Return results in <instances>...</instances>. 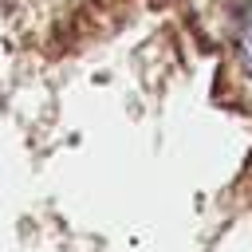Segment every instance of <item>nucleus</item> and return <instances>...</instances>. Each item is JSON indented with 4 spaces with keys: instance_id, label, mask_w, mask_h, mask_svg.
<instances>
[{
    "instance_id": "nucleus-1",
    "label": "nucleus",
    "mask_w": 252,
    "mask_h": 252,
    "mask_svg": "<svg viewBox=\"0 0 252 252\" xmlns=\"http://www.w3.org/2000/svg\"><path fill=\"white\" fill-rule=\"evenodd\" d=\"M236 55H240V67H244V75L252 79V8L244 12L240 35H236Z\"/></svg>"
}]
</instances>
